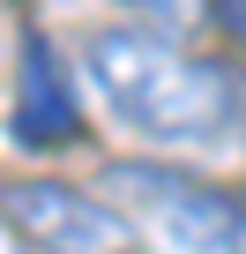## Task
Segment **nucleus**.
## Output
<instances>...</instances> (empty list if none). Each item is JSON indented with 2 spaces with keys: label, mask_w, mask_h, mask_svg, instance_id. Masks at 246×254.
I'll list each match as a JSON object with an SVG mask.
<instances>
[{
  "label": "nucleus",
  "mask_w": 246,
  "mask_h": 254,
  "mask_svg": "<svg viewBox=\"0 0 246 254\" xmlns=\"http://www.w3.org/2000/svg\"><path fill=\"white\" fill-rule=\"evenodd\" d=\"M0 224L30 254H142V232L67 180H0Z\"/></svg>",
  "instance_id": "f03ea898"
},
{
  "label": "nucleus",
  "mask_w": 246,
  "mask_h": 254,
  "mask_svg": "<svg viewBox=\"0 0 246 254\" xmlns=\"http://www.w3.org/2000/svg\"><path fill=\"white\" fill-rule=\"evenodd\" d=\"M82 67H90L97 105L142 142H172V150L246 142V82L224 60L187 53L179 38L119 23L82 45Z\"/></svg>",
  "instance_id": "f257e3e1"
},
{
  "label": "nucleus",
  "mask_w": 246,
  "mask_h": 254,
  "mask_svg": "<svg viewBox=\"0 0 246 254\" xmlns=\"http://www.w3.org/2000/svg\"><path fill=\"white\" fill-rule=\"evenodd\" d=\"M119 8H135V15H142V30L172 38V30H187V23L201 15V0H119Z\"/></svg>",
  "instance_id": "39448f33"
},
{
  "label": "nucleus",
  "mask_w": 246,
  "mask_h": 254,
  "mask_svg": "<svg viewBox=\"0 0 246 254\" xmlns=\"http://www.w3.org/2000/svg\"><path fill=\"white\" fill-rule=\"evenodd\" d=\"M112 187L187 254H246V194L239 187L194 180L179 165H112Z\"/></svg>",
  "instance_id": "7ed1b4c3"
},
{
  "label": "nucleus",
  "mask_w": 246,
  "mask_h": 254,
  "mask_svg": "<svg viewBox=\"0 0 246 254\" xmlns=\"http://www.w3.org/2000/svg\"><path fill=\"white\" fill-rule=\"evenodd\" d=\"M15 142L23 150H67L82 142V105L60 67V45L45 30L23 38V75H15Z\"/></svg>",
  "instance_id": "20e7f679"
},
{
  "label": "nucleus",
  "mask_w": 246,
  "mask_h": 254,
  "mask_svg": "<svg viewBox=\"0 0 246 254\" xmlns=\"http://www.w3.org/2000/svg\"><path fill=\"white\" fill-rule=\"evenodd\" d=\"M201 15H209V23L239 45V53H246V0H201Z\"/></svg>",
  "instance_id": "423d86ee"
}]
</instances>
